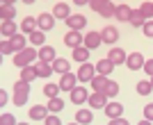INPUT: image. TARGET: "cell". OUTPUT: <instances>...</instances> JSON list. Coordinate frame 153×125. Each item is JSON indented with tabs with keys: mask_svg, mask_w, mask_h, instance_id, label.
Wrapping results in <instances>:
<instances>
[{
	"mask_svg": "<svg viewBox=\"0 0 153 125\" xmlns=\"http://www.w3.org/2000/svg\"><path fill=\"white\" fill-rule=\"evenodd\" d=\"M5 2H9V5H14V2H16V0H5Z\"/></svg>",
	"mask_w": 153,
	"mask_h": 125,
	"instance_id": "f907efd6",
	"label": "cell"
},
{
	"mask_svg": "<svg viewBox=\"0 0 153 125\" xmlns=\"http://www.w3.org/2000/svg\"><path fill=\"white\" fill-rule=\"evenodd\" d=\"M34 57H39V50H37V46H25L23 50H19V52H14V66H27V64H32L34 62Z\"/></svg>",
	"mask_w": 153,
	"mask_h": 125,
	"instance_id": "6da1fadb",
	"label": "cell"
},
{
	"mask_svg": "<svg viewBox=\"0 0 153 125\" xmlns=\"http://www.w3.org/2000/svg\"><path fill=\"white\" fill-rule=\"evenodd\" d=\"M142 32H144V37L153 39V18H146L144 25H142Z\"/></svg>",
	"mask_w": 153,
	"mask_h": 125,
	"instance_id": "ab89813d",
	"label": "cell"
},
{
	"mask_svg": "<svg viewBox=\"0 0 153 125\" xmlns=\"http://www.w3.org/2000/svg\"><path fill=\"white\" fill-rule=\"evenodd\" d=\"M0 18L2 21H14L16 18V7L9 5V2H2V5H0Z\"/></svg>",
	"mask_w": 153,
	"mask_h": 125,
	"instance_id": "d6986e66",
	"label": "cell"
},
{
	"mask_svg": "<svg viewBox=\"0 0 153 125\" xmlns=\"http://www.w3.org/2000/svg\"><path fill=\"white\" fill-rule=\"evenodd\" d=\"M130 14H133V9L126 5V2H119L114 9V18L117 21H130Z\"/></svg>",
	"mask_w": 153,
	"mask_h": 125,
	"instance_id": "e0dca14e",
	"label": "cell"
},
{
	"mask_svg": "<svg viewBox=\"0 0 153 125\" xmlns=\"http://www.w3.org/2000/svg\"><path fill=\"white\" fill-rule=\"evenodd\" d=\"M0 64H2V52H0Z\"/></svg>",
	"mask_w": 153,
	"mask_h": 125,
	"instance_id": "816d5d0a",
	"label": "cell"
},
{
	"mask_svg": "<svg viewBox=\"0 0 153 125\" xmlns=\"http://www.w3.org/2000/svg\"><path fill=\"white\" fill-rule=\"evenodd\" d=\"M69 93H71L69 98H71V102H73V105H82V102H87V98H89L87 87H80V84H78V87H73Z\"/></svg>",
	"mask_w": 153,
	"mask_h": 125,
	"instance_id": "8992f818",
	"label": "cell"
},
{
	"mask_svg": "<svg viewBox=\"0 0 153 125\" xmlns=\"http://www.w3.org/2000/svg\"><path fill=\"white\" fill-rule=\"evenodd\" d=\"M2 2H5V0H0V5H2Z\"/></svg>",
	"mask_w": 153,
	"mask_h": 125,
	"instance_id": "db71d44e",
	"label": "cell"
},
{
	"mask_svg": "<svg viewBox=\"0 0 153 125\" xmlns=\"http://www.w3.org/2000/svg\"><path fill=\"white\" fill-rule=\"evenodd\" d=\"M0 52L2 55H14V46H12V39L9 37L0 39Z\"/></svg>",
	"mask_w": 153,
	"mask_h": 125,
	"instance_id": "e575fe53",
	"label": "cell"
},
{
	"mask_svg": "<svg viewBox=\"0 0 153 125\" xmlns=\"http://www.w3.org/2000/svg\"><path fill=\"white\" fill-rule=\"evenodd\" d=\"M53 71H55V73H66V71H71L69 68V59H64V57H55V59H53Z\"/></svg>",
	"mask_w": 153,
	"mask_h": 125,
	"instance_id": "484cf974",
	"label": "cell"
},
{
	"mask_svg": "<svg viewBox=\"0 0 153 125\" xmlns=\"http://www.w3.org/2000/svg\"><path fill=\"white\" fill-rule=\"evenodd\" d=\"M110 123H112V125H126L128 121H126V116L121 114V116H114V118H110Z\"/></svg>",
	"mask_w": 153,
	"mask_h": 125,
	"instance_id": "ee69618b",
	"label": "cell"
},
{
	"mask_svg": "<svg viewBox=\"0 0 153 125\" xmlns=\"http://www.w3.org/2000/svg\"><path fill=\"white\" fill-rule=\"evenodd\" d=\"M73 59H76V62H87V59H89V48H87V46H78V48H73Z\"/></svg>",
	"mask_w": 153,
	"mask_h": 125,
	"instance_id": "d4e9b609",
	"label": "cell"
},
{
	"mask_svg": "<svg viewBox=\"0 0 153 125\" xmlns=\"http://www.w3.org/2000/svg\"><path fill=\"white\" fill-rule=\"evenodd\" d=\"M48 112H51L48 105H32V109H30L27 116H30V121H44L46 116H48Z\"/></svg>",
	"mask_w": 153,
	"mask_h": 125,
	"instance_id": "4fadbf2b",
	"label": "cell"
},
{
	"mask_svg": "<svg viewBox=\"0 0 153 125\" xmlns=\"http://www.w3.org/2000/svg\"><path fill=\"white\" fill-rule=\"evenodd\" d=\"M30 84H32V82H27V80H16V82H14V91L30 93Z\"/></svg>",
	"mask_w": 153,
	"mask_h": 125,
	"instance_id": "8d00e7d4",
	"label": "cell"
},
{
	"mask_svg": "<svg viewBox=\"0 0 153 125\" xmlns=\"http://www.w3.org/2000/svg\"><path fill=\"white\" fill-rule=\"evenodd\" d=\"M108 75H101V73H96L94 75V80L89 82L91 84V89H94V91H105V87H108Z\"/></svg>",
	"mask_w": 153,
	"mask_h": 125,
	"instance_id": "7402d4cb",
	"label": "cell"
},
{
	"mask_svg": "<svg viewBox=\"0 0 153 125\" xmlns=\"http://www.w3.org/2000/svg\"><path fill=\"white\" fill-rule=\"evenodd\" d=\"M89 109H91V107H89ZM89 109H78V112H76V123H82V125L91 123V121H94V114H91Z\"/></svg>",
	"mask_w": 153,
	"mask_h": 125,
	"instance_id": "83f0119b",
	"label": "cell"
},
{
	"mask_svg": "<svg viewBox=\"0 0 153 125\" xmlns=\"http://www.w3.org/2000/svg\"><path fill=\"white\" fill-rule=\"evenodd\" d=\"M103 5H105V0H91V2H89V7L94 9V12H101Z\"/></svg>",
	"mask_w": 153,
	"mask_h": 125,
	"instance_id": "f6af8a7d",
	"label": "cell"
},
{
	"mask_svg": "<svg viewBox=\"0 0 153 125\" xmlns=\"http://www.w3.org/2000/svg\"><path fill=\"white\" fill-rule=\"evenodd\" d=\"M53 14H55V18L66 21V18L71 16V9H69V5H66V2H57V5L53 7Z\"/></svg>",
	"mask_w": 153,
	"mask_h": 125,
	"instance_id": "44dd1931",
	"label": "cell"
},
{
	"mask_svg": "<svg viewBox=\"0 0 153 125\" xmlns=\"http://www.w3.org/2000/svg\"><path fill=\"white\" fill-rule=\"evenodd\" d=\"M25 102H27V93H23V91H14V105L23 107Z\"/></svg>",
	"mask_w": 153,
	"mask_h": 125,
	"instance_id": "74e56055",
	"label": "cell"
},
{
	"mask_svg": "<svg viewBox=\"0 0 153 125\" xmlns=\"http://www.w3.org/2000/svg\"><path fill=\"white\" fill-rule=\"evenodd\" d=\"M85 25H87V18H85L82 14H71L69 18H66V27L69 30H82Z\"/></svg>",
	"mask_w": 153,
	"mask_h": 125,
	"instance_id": "8fae6325",
	"label": "cell"
},
{
	"mask_svg": "<svg viewBox=\"0 0 153 125\" xmlns=\"http://www.w3.org/2000/svg\"><path fill=\"white\" fill-rule=\"evenodd\" d=\"M151 84H153V75H151Z\"/></svg>",
	"mask_w": 153,
	"mask_h": 125,
	"instance_id": "f5cc1de1",
	"label": "cell"
},
{
	"mask_svg": "<svg viewBox=\"0 0 153 125\" xmlns=\"http://www.w3.org/2000/svg\"><path fill=\"white\" fill-rule=\"evenodd\" d=\"M12 123H16L14 114H0V125H12Z\"/></svg>",
	"mask_w": 153,
	"mask_h": 125,
	"instance_id": "b9f144b4",
	"label": "cell"
},
{
	"mask_svg": "<svg viewBox=\"0 0 153 125\" xmlns=\"http://www.w3.org/2000/svg\"><path fill=\"white\" fill-rule=\"evenodd\" d=\"M142 114H144V121H149V123H153V102H149L144 109H142Z\"/></svg>",
	"mask_w": 153,
	"mask_h": 125,
	"instance_id": "60d3db41",
	"label": "cell"
},
{
	"mask_svg": "<svg viewBox=\"0 0 153 125\" xmlns=\"http://www.w3.org/2000/svg\"><path fill=\"white\" fill-rule=\"evenodd\" d=\"M78 73H71V71H66V73H62V77H59V87H62V91H71L73 87H78Z\"/></svg>",
	"mask_w": 153,
	"mask_h": 125,
	"instance_id": "5b68a950",
	"label": "cell"
},
{
	"mask_svg": "<svg viewBox=\"0 0 153 125\" xmlns=\"http://www.w3.org/2000/svg\"><path fill=\"white\" fill-rule=\"evenodd\" d=\"M64 43H66V48H78V46H82L85 43V37H82V32L80 30H69L66 34H64Z\"/></svg>",
	"mask_w": 153,
	"mask_h": 125,
	"instance_id": "277c9868",
	"label": "cell"
},
{
	"mask_svg": "<svg viewBox=\"0 0 153 125\" xmlns=\"http://www.w3.org/2000/svg\"><path fill=\"white\" fill-rule=\"evenodd\" d=\"M87 105H89L91 109H105V105H108V93H105V91H91L89 98H87Z\"/></svg>",
	"mask_w": 153,
	"mask_h": 125,
	"instance_id": "3957f363",
	"label": "cell"
},
{
	"mask_svg": "<svg viewBox=\"0 0 153 125\" xmlns=\"http://www.w3.org/2000/svg\"><path fill=\"white\" fill-rule=\"evenodd\" d=\"M119 2H123V0H119Z\"/></svg>",
	"mask_w": 153,
	"mask_h": 125,
	"instance_id": "9f6ffc18",
	"label": "cell"
},
{
	"mask_svg": "<svg viewBox=\"0 0 153 125\" xmlns=\"http://www.w3.org/2000/svg\"><path fill=\"white\" fill-rule=\"evenodd\" d=\"M59 91H62V87H59V82L55 84V82H46L44 87V96L46 98H53V96H59Z\"/></svg>",
	"mask_w": 153,
	"mask_h": 125,
	"instance_id": "f546056e",
	"label": "cell"
},
{
	"mask_svg": "<svg viewBox=\"0 0 153 125\" xmlns=\"http://www.w3.org/2000/svg\"><path fill=\"white\" fill-rule=\"evenodd\" d=\"M9 39H12L14 52H19V50H23L25 46H30V39H27L25 32H16V34H14V37H9Z\"/></svg>",
	"mask_w": 153,
	"mask_h": 125,
	"instance_id": "7c38bea8",
	"label": "cell"
},
{
	"mask_svg": "<svg viewBox=\"0 0 153 125\" xmlns=\"http://www.w3.org/2000/svg\"><path fill=\"white\" fill-rule=\"evenodd\" d=\"M140 9H142V14H144V18H153V2H142L140 5Z\"/></svg>",
	"mask_w": 153,
	"mask_h": 125,
	"instance_id": "f35d334b",
	"label": "cell"
},
{
	"mask_svg": "<svg viewBox=\"0 0 153 125\" xmlns=\"http://www.w3.org/2000/svg\"><path fill=\"white\" fill-rule=\"evenodd\" d=\"M48 109H51V112H62V109H64V100L59 98V96L48 98Z\"/></svg>",
	"mask_w": 153,
	"mask_h": 125,
	"instance_id": "836d02e7",
	"label": "cell"
},
{
	"mask_svg": "<svg viewBox=\"0 0 153 125\" xmlns=\"http://www.w3.org/2000/svg\"><path fill=\"white\" fill-rule=\"evenodd\" d=\"M34 77H39V75H37V68H34V64L21 66V80H27V82H32Z\"/></svg>",
	"mask_w": 153,
	"mask_h": 125,
	"instance_id": "4316f807",
	"label": "cell"
},
{
	"mask_svg": "<svg viewBox=\"0 0 153 125\" xmlns=\"http://www.w3.org/2000/svg\"><path fill=\"white\" fill-rule=\"evenodd\" d=\"M105 93H108V98H114V96H119V84H117L114 80H108V87H105Z\"/></svg>",
	"mask_w": 153,
	"mask_h": 125,
	"instance_id": "d590c367",
	"label": "cell"
},
{
	"mask_svg": "<svg viewBox=\"0 0 153 125\" xmlns=\"http://www.w3.org/2000/svg\"><path fill=\"white\" fill-rule=\"evenodd\" d=\"M135 89H137V93H140V96H149L153 91V84H151V80H140Z\"/></svg>",
	"mask_w": 153,
	"mask_h": 125,
	"instance_id": "d6a6232c",
	"label": "cell"
},
{
	"mask_svg": "<svg viewBox=\"0 0 153 125\" xmlns=\"http://www.w3.org/2000/svg\"><path fill=\"white\" fill-rule=\"evenodd\" d=\"M0 39H2V32H0Z\"/></svg>",
	"mask_w": 153,
	"mask_h": 125,
	"instance_id": "11a10c76",
	"label": "cell"
},
{
	"mask_svg": "<svg viewBox=\"0 0 153 125\" xmlns=\"http://www.w3.org/2000/svg\"><path fill=\"white\" fill-rule=\"evenodd\" d=\"M0 21H2V18H0Z\"/></svg>",
	"mask_w": 153,
	"mask_h": 125,
	"instance_id": "6f0895ef",
	"label": "cell"
},
{
	"mask_svg": "<svg viewBox=\"0 0 153 125\" xmlns=\"http://www.w3.org/2000/svg\"><path fill=\"white\" fill-rule=\"evenodd\" d=\"M55 21H57V18H55V14H48V12H44V14H39V16H37V25L44 32L53 30V27H55Z\"/></svg>",
	"mask_w": 153,
	"mask_h": 125,
	"instance_id": "9c48e42d",
	"label": "cell"
},
{
	"mask_svg": "<svg viewBox=\"0 0 153 125\" xmlns=\"http://www.w3.org/2000/svg\"><path fill=\"white\" fill-rule=\"evenodd\" d=\"M0 32H2V37H14L19 32V27L14 21H0Z\"/></svg>",
	"mask_w": 153,
	"mask_h": 125,
	"instance_id": "603a6c76",
	"label": "cell"
},
{
	"mask_svg": "<svg viewBox=\"0 0 153 125\" xmlns=\"http://www.w3.org/2000/svg\"><path fill=\"white\" fill-rule=\"evenodd\" d=\"M108 57H110V59H112V62L117 64V66H119V64H126V57H128V52H126L123 48H117V46H114V48H112V50L108 52Z\"/></svg>",
	"mask_w": 153,
	"mask_h": 125,
	"instance_id": "2e32d148",
	"label": "cell"
},
{
	"mask_svg": "<svg viewBox=\"0 0 153 125\" xmlns=\"http://www.w3.org/2000/svg\"><path fill=\"white\" fill-rule=\"evenodd\" d=\"M144 14H142V9L140 7H137V9H133V14H130V21H128V23L133 25V27H142V25H144Z\"/></svg>",
	"mask_w": 153,
	"mask_h": 125,
	"instance_id": "f1b7e54d",
	"label": "cell"
},
{
	"mask_svg": "<svg viewBox=\"0 0 153 125\" xmlns=\"http://www.w3.org/2000/svg\"><path fill=\"white\" fill-rule=\"evenodd\" d=\"M114 9H117V5H114V2L105 0V5L101 7V12H98V14H101L103 18H114Z\"/></svg>",
	"mask_w": 153,
	"mask_h": 125,
	"instance_id": "1f68e13d",
	"label": "cell"
},
{
	"mask_svg": "<svg viewBox=\"0 0 153 125\" xmlns=\"http://www.w3.org/2000/svg\"><path fill=\"white\" fill-rule=\"evenodd\" d=\"M34 68H37V75L39 77H51L55 71H53V64L51 62H44V59H39L37 64H34Z\"/></svg>",
	"mask_w": 153,
	"mask_h": 125,
	"instance_id": "9a60e30c",
	"label": "cell"
},
{
	"mask_svg": "<svg viewBox=\"0 0 153 125\" xmlns=\"http://www.w3.org/2000/svg\"><path fill=\"white\" fill-rule=\"evenodd\" d=\"M57 57V52H55V48L53 46H39V59H44V62H51L53 64V59Z\"/></svg>",
	"mask_w": 153,
	"mask_h": 125,
	"instance_id": "ffe728a7",
	"label": "cell"
},
{
	"mask_svg": "<svg viewBox=\"0 0 153 125\" xmlns=\"http://www.w3.org/2000/svg\"><path fill=\"white\" fill-rule=\"evenodd\" d=\"M96 73H98V71H96V64L82 62V64H80V68H78V80L87 84V82L94 80V75H96Z\"/></svg>",
	"mask_w": 153,
	"mask_h": 125,
	"instance_id": "7a4b0ae2",
	"label": "cell"
},
{
	"mask_svg": "<svg viewBox=\"0 0 153 125\" xmlns=\"http://www.w3.org/2000/svg\"><path fill=\"white\" fill-rule=\"evenodd\" d=\"M91 0H73V5H89Z\"/></svg>",
	"mask_w": 153,
	"mask_h": 125,
	"instance_id": "c3c4849f",
	"label": "cell"
},
{
	"mask_svg": "<svg viewBox=\"0 0 153 125\" xmlns=\"http://www.w3.org/2000/svg\"><path fill=\"white\" fill-rule=\"evenodd\" d=\"M21 2H25V5H32V2H34V0H21Z\"/></svg>",
	"mask_w": 153,
	"mask_h": 125,
	"instance_id": "681fc988",
	"label": "cell"
},
{
	"mask_svg": "<svg viewBox=\"0 0 153 125\" xmlns=\"http://www.w3.org/2000/svg\"><path fill=\"white\" fill-rule=\"evenodd\" d=\"M117 64L110 59V57H103V59H98V64H96V71L101 75H112V71H114Z\"/></svg>",
	"mask_w": 153,
	"mask_h": 125,
	"instance_id": "5bb4252c",
	"label": "cell"
},
{
	"mask_svg": "<svg viewBox=\"0 0 153 125\" xmlns=\"http://www.w3.org/2000/svg\"><path fill=\"white\" fill-rule=\"evenodd\" d=\"M144 73L153 75V59H146V62H144Z\"/></svg>",
	"mask_w": 153,
	"mask_h": 125,
	"instance_id": "7dc6e473",
	"label": "cell"
},
{
	"mask_svg": "<svg viewBox=\"0 0 153 125\" xmlns=\"http://www.w3.org/2000/svg\"><path fill=\"white\" fill-rule=\"evenodd\" d=\"M123 114V105H119V102H108L105 105V116L108 118H114V116H121Z\"/></svg>",
	"mask_w": 153,
	"mask_h": 125,
	"instance_id": "cb8c5ba5",
	"label": "cell"
},
{
	"mask_svg": "<svg viewBox=\"0 0 153 125\" xmlns=\"http://www.w3.org/2000/svg\"><path fill=\"white\" fill-rule=\"evenodd\" d=\"M44 123L46 125H59V116H57V114H55V112H48V116H46V118H44Z\"/></svg>",
	"mask_w": 153,
	"mask_h": 125,
	"instance_id": "7bdbcfd3",
	"label": "cell"
},
{
	"mask_svg": "<svg viewBox=\"0 0 153 125\" xmlns=\"http://www.w3.org/2000/svg\"><path fill=\"white\" fill-rule=\"evenodd\" d=\"M27 39H30V46H44L46 43V32L41 27H37V30H32L27 34Z\"/></svg>",
	"mask_w": 153,
	"mask_h": 125,
	"instance_id": "ac0fdd59",
	"label": "cell"
},
{
	"mask_svg": "<svg viewBox=\"0 0 153 125\" xmlns=\"http://www.w3.org/2000/svg\"><path fill=\"white\" fill-rule=\"evenodd\" d=\"M9 102V93H7L5 89H0V107H5Z\"/></svg>",
	"mask_w": 153,
	"mask_h": 125,
	"instance_id": "bcb514c9",
	"label": "cell"
},
{
	"mask_svg": "<svg viewBox=\"0 0 153 125\" xmlns=\"http://www.w3.org/2000/svg\"><path fill=\"white\" fill-rule=\"evenodd\" d=\"M101 37H103V43L114 46L117 41H119V30H117L114 25H105V27L101 30Z\"/></svg>",
	"mask_w": 153,
	"mask_h": 125,
	"instance_id": "52a82bcc",
	"label": "cell"
},
{
	"mask_svg": "<svg viewBox=\"0 0 153 125\" xmlns=\"http://www.w3.org/2000/svg\"><path fill=\"white\" fill-rule=\"evenodd\" d=\"M37 18H32V16H25L23 18V23H21V32H25V34H30L32 30H37Z\"/></svg>",
	"mask_w": 153,
	"mask_h": 125,
	"instance_id": "4dcf8cb0",
	"label": "cell"
},
{
	"mask_svg": "<svg viewBox=\"0 0 153 125\" xmlns=\"http://www.w3.org/2000/svg\"><path fill=\"white\" fill-rule=\"evenodd\" d=\"M144 62H146V59H144V55H142V52H130V55L126 57V66H128L130 71L144 68Z\"/></svg>",
	"mask_w": 153,
	"mask_h": 125,
	"instance_id": "ba28073f",
	"label": "cell"
},
{
	"mask_svg": "<svg viewBox=\"0 0 153 125\" xmlns=\"http://www.w3.org/2000/svg\"><path fill=\"white\" fill-rule=\"evenodd\" d=\"M101 43H103V37H101V32H96V30H89L87 34H85V46H87L89 50L98 48Z\"/></svg>",
	"mask_w": 153,
	"mask_h": 125,
	"instance_id": "30bf717a",
	"label": "cell"
}]
</instances>
